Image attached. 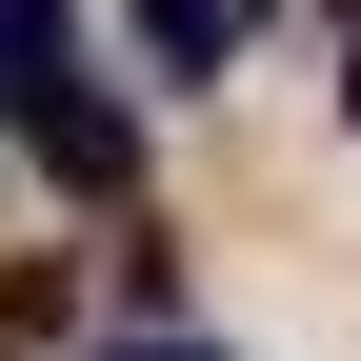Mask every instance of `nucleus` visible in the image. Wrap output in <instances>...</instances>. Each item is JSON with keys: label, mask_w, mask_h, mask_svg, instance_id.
I'll list each match as a JSON object with an SVG mask.
<instances>
[{"label": "nucleus", "mask_w": 361, "mask_h": 361, "mask_svg": "<svg viewBox=\"0 0 361 361\" xmlns=\"http://www.w3.org/2000/svg\"><path fill=\"white\" fill-rule=\"evenodd\" d=\"M20 141L61 161V180H101V201L141 180V121H121V101H80V80H40V101H20Z\"/></svg>", "instance_id": "1"}, {"label": "nucleus", "mask_w": 361, "mask_h": 361, "mask_svg": "<svg viewBox=\"0 0 361 361\" xmlns=\"http://www.w3.org/2000/svg\"><path fill=\"white\" fill-rule=\"evenodd\" d=\"M101 361H221V341H101Z\"/></svg>", "instance_id": "4"}, {"label": "nucleus", "mask_w": 361, "mask_h": 361, "mask_svg": "<svg viewBox=\"0 0 361 361\" xmlns=\"http://www.w3.org/2000/svg\"><path fill=\"white\" fill-rule=\"evenodd\" d=\"M141 40H161V80H221L261 40V0H141Z\"/></svg>", "instance_id": "2"}, {"label": "nucleus", "mask_w": 361, "mask_h": 361, "mask_svg": "<svg viewBox=\"0 0 361 361\" xmlns=\"http://www.w3.org/2000/svg\"><path fill=\"white\" fill-rule=\"evenodd\" d=\"M61 80V0H0V101H40Z\"/></svg>", "instance_id": "3"}, {"label": "nucleus", "mask_w": 361, "mask_h": 361, "mask_svg": "<svg viewBox=\"0 0 361 361\" xmlns=\"http://www.w3.org/2000/svg\"><path fill=\"white\" fill-rule=\"evenodd\" d=\"M341 101H361V80H341Z\"/></svg>", "instance_id": "5"}]
</instances>
